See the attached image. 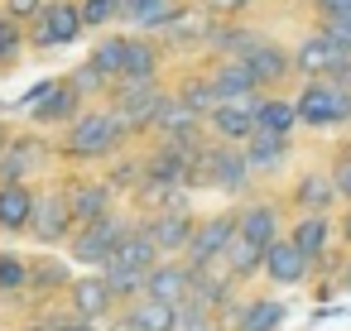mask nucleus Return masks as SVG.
<instances>
[{
	"label": "nucleus",
	"mask_w": 351,
	"mask_h": 331,
	"mask_svg": "<svg viewBox=\"0 0 351 331\" xmlns=\"http://www.w3.org/2000/svg\"><path fill=\"white\" fill-rule=\"evenodd\" d=\"M293 116L303 125H341L351 116V87H337L327 77H308L303 96L293 101Z\"/></svg>",
	"instance_id": "nucleus-1"
},
{
	"label": "nucleus",
	"mask_w": 351,
	"mask_h": 331,
	"mask_svg": "<svg viewBox=\"0 0 351 331\" xmlns=\"http://www.w3.org/2000/svg\"><path fill=\"white\" fill-rule=\"evenodd\" d=\"M125 130L111 120V111H92V116H77L73 130H68V154L73 159H101L111 149H121Z\"/></svg>",
	"instance_id": "nucleus-2"
},
{
	"label": "nucleus",
	"mask_w": 351,
	"mask_h": 331,
	"mask_svg": "<svg viewBox=\"0 0 351 331\" xmlns=\"http://www.w3.org/2000/svg\"><path fill=\"white\" fill-rule=\"evenodd\" d=\"M245 178H250V163H245V154L231 149V144L207 149V154L197 159V173H193V183H212V187H221V192H241Z\"/></svg>",
	"instance_id": "nucleus-3"
},
{
	"label": "nucleus",
	"mask_w": 351,
	"mask_h": 331,
	"mask_svg": "<svg viewBox=\"0 0 351 331\" xmlns=\"http://www.w3.org/2000/svg\"><path fill=\"white\" fill-rule=\"evenodd\" d=\"M125 230H130V226H125L121 216H111V211H101L97 221H82V230L73 235V259H82V264H106L111 250H116V240H121Z\"/></svg>",
	"instance_id": "nucleus-4"
},
{
	"label": "nucleus",
	"mask_w": 351,
	"mask_h": 331,
	"mask_svg": "<svg viewBox=\"0 0 351 331\" xmlns=\"http://www.w3.org/2000/svg\"><path fill=\"white\" fill-rule=\"evenodd\" d=\"M39 29H34V49H63V44H73L77 34H82V15H77V5L73 0H49V5H39Z\"/></svg>",
	"instance_id": "nucleus-5"
},
{
	"label": "nucleus",
	"mask_w": 351,
	"mask_h": 331,
	"mask_svg": "<svg viewBox=\"0 0 351 331\" xmlns=\"http://www.w3.org/2000/svg\"><path fill=\"white\" fill-rule=\"evenodd\" d=\"M236 230V216L231 211H221V216H212V221H193V230H188V240H183V250H188V264L183 269H202V264H212L217 254H221V245H226V235Z\"/></svg>",
	"instance_id": "nucleus-6"
},
{
	"label": "nucleus",
	"mask_w": 351,
	"mask_h": 331,
	"mask_svg": "<svg viewBox=\"0 0 351 331\" xmlns=\"http://www.w3.org/2000/svg\"><path fill=\"white\" fill-rule=\"evenodd\" d=\"M73 211H68V202H63V192H53V197H44V202H34L29 207V230L44 240V245H58V240H68L73 235Z\"/></svg>",
	"instance_id": "nucleus-7"
},
{
	"label": "nucleus",
	"mask_w": 351,
	"mask_h": 331,
	"mask_svg": "<svg viewBox=\"0 0 351 331\" xmlns=\"http://www.w3.org/2000/svg\"><path fill=\"white\" fill-rule=\"evenodd\" d=\"M207 120H212V130L221 135V140H231V144H241L250 130H255V96H236V101H217L212 111H207Z\"/></svg>",
	"instance_id": "nucleus-8"
},
{
	"label": "nucleus",
	"mask_w": 351,
	"mask_h": 331,
	"mask_svg": "<svg viewBox=\"0 0 351 331\" xmlns=\"http://www.w3.org/2000/svg\"><path fill=\"white\" fill-rule=\"evenodd\" d=\"M351 58V49H337V44H327L322 34H313V39H303L298 44V53H289V63H293V72H303V77H327L337 63H346Z\"/></svg>",
	"instance_id": "nucleus-9"
},
{
	"label": "nucleus",
	"mask_w": 351,
	"mask_h": 331,
	"mask_svg": "<svg viewBox=\"0 0 351 331\" xmlns=\"http://www.w3.org/2000/svg\"><path fill=\"white\" fill-rule=\"evenodd\" d=\"M260 269H265L274 283H303L313 264H308V259H303V254H298L289 240H279V235H274V240L260 250Z\"/></svg>",
	"instance_id": "nucleus-10"
},
{
	"label": "nucleus",
	"mask_w": 351,
	"mask_h": 331,
	"mask_svg": "<svg viewBox=\"0 0 351 331\" xmlns=\"http://www.w3.org/2000/svg\"><path fill=\"white\" fill-rule=\"evenodd\" d=\"M145 297H159V302H183L188 297V269L183 264H149L145 269V283H140Z\"/></svg>",
	"instance_id": "nucleus-11"
},
{
	"label": "nucleus",
	"mask_w": 351,
	"mask_h": 331,
	"mask_svg": "<svg viewBox=\"0 0 351 331\" xmlns=\"http://www.w3.org/2000/svg\"><path fill=\"white\" fill-rule=\"evenodd\" d=\"M159 49L149 39H121V82H154Z\"/></svg>",
	"instance_id": "nucleus-12"
},
{
	"label": "nucleus",
	"mask_w": 351,
	"mask_h": 331,
	"mask_svg": "<svg viewBox=\"0 0 351 331\" xmlns=\"http://www.w3.org/2000/svg\"><path fill=\"white\" fill-rule=\"evenodd\" d=\"M327 235H332V221H327V211H303V221H293V235H289V245L313 264V259H322V250H327Z\"/></svg>",
	"instance_id": "nucleus-13"
},
{
	"label": "nucleus",
	"mask_w": 351,
	"mask_h": 331,
	"mask_svg": "<svg viewBox=\"0 0 351 331\" xmlns=\"http://www.w3.org/2000/svg\"><path fill=\"white\" fill-rule=\"evenodd\" d=\"M212 92H217V101H236V96H255L260 82H255V72L245 68V58H226V63L212 72Z\"/></svg>",
	"instance_id": "nucleus-14"
},
{
	"label": "nucleus",
	"mask_w": 351,
	"mask_h": 331,
	"mask_svg": "<svg viewBox=\"0 0 351 331\" xmlns=\"http://www.w3.org/2000/svg\"><path fill=\"white\" fill-rule=\"evenodd\" d=\"M245 68L255 72V82H260V87H269V82H284V77L293 72L289 53H284L279 44H265V39H260V44L245 53Z\"/></svg>",
	"instance_id": "nucleus-15"
},
{
	"label": "nucleus",
	"mask_w": 351,
	"mask_h": 331,
	"mask_svg": "<svg viewBox=\"0 0 351 331\" xmlns=\"http://www.w3.org/2000/svg\"><path fill=\"white\" fill-rule=\"evenodd\" d=\"M188 230H193V216H188V211H159L154 221H145V235L154 240V250H159V254L183 250Z\"/></svg>",
	"instance_id": "nucleus-16"
},
{
	"label": "nucleus",
	"mask_w": 351,
	"mask_h": 331,
	"mask_svg": "<svg viewBox=\"0 0 351 331\" xmlns=\"http://www.w3.org/2000/svg\"><path fill=\"white\" fill-rule=\"evenodd\" d=\"M63 202H68V211H73L77 226H82V221H97L101 211H111V192H106L101 183H73V187L63 192Z\"/></svg>",
	"instance_id": "nucleus-17"
},
{
	"label": "nucleus",
	"mask_w": 351,
	"mask_h": 331,
	"mask_svg": "<svg viewBox=\"0 0 351 331\" xmlns=\"http://www.w3.org/2000/svg\"><path fill=\"white\" fill-rule=\"evenodd\" d=\"M260 250H265V245H255V240H245L241 230H231L217 259L226 264L231 278H250V274H260Z\"/></svg>",
	"instance_id": "nucleus-18"
},
{
	"label": "nucleus",
	"mask_w": 351,
	"mask_h": 331,
	"mask_svg": "<svg viewBox=\"0 0 351 331\" xmlns=\"http://www.w3.org/2000/svg\"><path fill=\"white\" fill-rule=\"evenodd\" d=\"M29 207H34V197H29V187L20 178L0 183V230H25L29 226Z\"/></svg>",
	"instance_id": "nucleus-19"
},
{
	"label": "nucleus",
	"mask_w": 351,
	"mask_h": 331,
	"mask_svg": "<svg viewBox=\"0 0 351 331\" xmlns=\"http://www.w3.org/2000/svg\"><path fill=\"white\" fill-rule=\"evenodd\" d=\"M154 130H164V135H197V125H202V116L197 111H188L178 96H159V106H154V120H149Z\"/></svg>",
	"instance_id": "nucleus-20"
},
{
	"label": "nucleus",
	"mask_w": 351,
	"mask_h": 331,
	"mask_svg": "<svg viewBox=\"0 0 351 331\" xmlns=\"http://www.w3.org/2000/svg\"><path fill=\"white\" fill-rule=\"evenodd\" d=\"M241 154H245L250 168H279V163H284V135H274V130H250V135L241 140Z\"/></svg>",
	"instance_id": "nucleus-21"
},
{
	"label": "nucleus",
	"mask_w": 351,
	"mask_h": 331,
	"mask_svg": "<svg viewBox=\"0 0 351 331\" xmlns=\"http://www.w3.org/2000/svg\"><path fill=\"white\" fill-rule=\"evenodd\" d=\"M236 230H241L245 240H255V245H269V240L279 235V207H269V202L245 207V211L236 216Z\"/></svg>",
	"instance_id": "nucleus-22"
},
{
	"label": "nucleus",
	"mask_w": 351,
	"mask_h": 331,
	"mask_svg": "<svg viewBox=\"0 0 351 331\" xmlns=\"http://www.w3.org/2000/svg\"><path fill=\"white\" fill-rule=\"evenodd\" d=\"M39 101H49V106H34V120H73L82 106V92H73L68 82H49Z\"/></svg>",
	"instance_id": "nucleus-23"
},
{
	"label": "nucleus",
	"mask_w": 351,
	"mask_h": 331,
	"mask_svg": "<svg viewBox=\"0 0 351 331\" xmlns=\"http://www.w3.org/2000/svg\"><path fill=\"white\" fill-rule=\"evenodd\" d=\"M111 288L101 283V278H82V283H73V307H77V317L82 321H97V317H106L111 312Z\"/></svg>",
	"instance_id": "nucleus-24"
},
{
	"label": "nucleus",
	"mask_w": 351,
	"mask_h": 331,
	"mask_svg": "<svg viewBox=\"0 0 351 331\" xmlns=\"http://www.w3.org/2000/svg\"><path fill=\"white\" fill-rule=\"evenodd\" d=\"M293 101L284 96H255V130H274V135H289L293 130Z\"/></svg>",
	"instance_id": "nucleus-25"
},
{
	"label": "nucleus",
	"mask_w": 351,
	"mask_h": 331,
	"mask_svg": "<svg viewBox=\"0 0 351 331\" xmlns=\"http://www.w3.org/2000/svg\"><path fill=\"white\" fill-rule=\"evenodd\" d=\"M111 259H121V264H130V269H149V264L159 259V250H154V240H149L145 226H140V230H125V235L116 240Z\"/></svg>",
	"instance_id": "nucleus-26"
},
{
	"label": "nucleus",
	"mask_w": 351,
	"mask_h": 331,
	"mask_svg": "<svg viewBox=\"0 0 351 331\" xmlns=\"http://www.w3.org/2000/svg\"><path fill=\"white\" fill-rule=\"evenodd\" d=\"M169 326H173V302H159V297H145L121 321V331H169Z\"/></svg>",
	"instance_id": "nucleus-27"
},
{
	"label": "nucleus",
	"mask_w": 351,
	"mask_h": 331,
	"mask_svg": "<svg viewBox=\"0 0 351 331\" xmlns=\"http://www.w3.org/2000/svg\"><path fill=\"white\" fill-rule=\"evenodd\" d=\"M293 202H298L303 211H327V207L337 202V187H332V178H327V173H308V178H298Z\"/></svg>",
	"instance_id": "nucleus-28"
},
{
	"label": "nucleus",
	"mask_w": 351,
	"mask_h": 331,
	"mask_svg": "<svg viewBox=\"0 0 351 331\" xmlns=\"http://www.w3.org/2000/svg\"><path fill=\"white\" fill-rule=\"evenodd\" d=\"M279 321H284V302L265 297V302H250L241 312V326L236 331H279Z\"/></svg>",
	"instance_id": "nucleus-29"
},
{
	"label": "nucleus",
	"mask_w": 351,
	"mask_h": 331,
	"mask_svg": "<svg viewBox=\"0 0 351 331\" xmlns=\"http://www.w3.org/2000/svg\"><path fill=\"white\" fill-rule=\"evenodd\" d=\"M101 283L111 288V297H130V293H140V283H145V269H130V264H121V259H106V274H101Z\"/></svg>",
	"instance_id": "nucleus-30"
},
{
	"label": "nucleus",
	"mask_w": 351,
	"mask_h": 331,
	"mask_svg": "<svg viewBox=\"0 0 351 331\" xmlns=\"http://www.w3.org/2000/svg\"><path fill=\"white\" fill-rule=\"evenodd\" d=\"M207 39H212V44L221 49V53H231V58H245V53H250V49L260 44V34H250V29H231V25L212 29Z\"/></svg>",
	"instance_id": "nucleus-31"
},
{
	"label": "nucleus",
	"mask_w": 351,
	"mask_h": 331,
	"mask_svg": "<svg viewBox=\"0 0 351 331\" xmlns=\"http://www.w3.org/2000/svg\"><path fill=\"white\" fill-rule=\"evenodd\" d=\"M178 101H183L188 111L207 116V111L217 106V92H212V82H202V77H183V82H178Z\"/></svg>",
	"instance_id": "nucleus-32"
},
{
	"label": "nucleus",
	"mask_w": 351,
	"mask_h": 331,
	"mask_svg": "<svg viewBox=\"0 0 351 331\" xmlns=\"http://www.w3.org/2000/svg\"><path fill=\"white\" fill-rule=\"evenodd\" d=\"M34 163V149H29V140H15L10 149H5V159H0V183H15L25 168Z\"/></svg>",
	"instance_id": "nucleus-33"
},
{
	"label": "nucleus",
	"mask_w": 351,
	"mask_h": 331,
	"mask_svg": "<svg viewBox=\"0 0 351 331\" xmlns=\"http://www.w3.org/2000/svg\"><path fill=\"white\" fill-rule=\"evenodd\" d=\"M92 68H97L106 82H116V77H121V39H106V44H97V53H92Z\"/></svg>",
	"instance_id": "nucleus-34"
},
{
	"label": "nucleus",
	"mask_w": 351,
	"mask_h": 331,
	"mask_svg": "<svg viewBox=\"0 0 351 331\" xmlns=\"http://www.w3.org/2000/svg\"><path fill=\"white\" fill-rule=\"evenodd\" d=\"M77 15H82V29H87V25H106V20H116L121 5H116V0H82Z\"/></svg>",
	"instance_id": "nucleus-35"
},
{
	"label": "nucleus",
	"mask_w": 351,
	"mask_h": 331,
	"mask_svg": "<svg viewBox=\"0 0 351 331\" xmlns=\"http://www.w3.org/2000/svg\"><path fill=\"white\" fill-rule=\"evenodd\" d=\"M15 53H20V25L0 15V63H15Z\"/></svg>",
	"instance_id": "nucleus-36"
},
{
	"label": "nucleus",
	"mask_w": 351,
	"mask_h": 331,
	"mask_svg": "<svg viewBox=\"0 0 351 331\" xmlns=\"http://www.w3.org/2000/svg\"><path fill=\"white\" fill-rule=\"evenodd\" d=\"M29 278V269L20 264V259H10V254H0V293H10V288H20Z\"/></svg>",
	"instance_id": "nucleus-37"
},
{
	"label": "nucleus",
	"mask_w": 351,
	"mask_h": 331,
	"mask_svg": "<svg viewBox=\"0 0 351 331\" xmlns=\"http://www.w3.org/2000/svg\"><path fill=\"white\" fill-rule=\"evenodd\" d=\"M332 187H337V197H346L351 202V154H337V163H332Z\"/></svg>",
	"instance_id": "nucleus-38"
},
{
	"label": "nucleus",
	"mask_w": 351,
	"mask_h": 331,
	"mask_svg": "<svg viewBox=\"0 0 351 331\" xmlns=\"http://www.w3.org/2000/svg\"><path fill=\"white\" fill-rule=\"evenodd\" d=\"M68 87H73V92H101V87H106V77L87 63V68H77V72L68 77Z\"/></svg>",
	"instance_id": "nucleus-39"
},
{
	"label": "nucleus",
	"mask_w": 351,
	"mask_h": 331,
	"mask_svg": "<svg viewBox=\"0 0 351 331\" xmlns=\"http://www.w3.org/2000/svg\"><path fill=\"white\" fill-rule=\"evenodd\" d=\"M39 5H44V0H5V15L10 20H34Z\"/></svg>",
	"instance_id": "nucleus-40"
},
{
	"label": "nucleus",
	"mask_w": 351,
	"mask_h": 331,
	"mask_svg": "<svg viewBox=\"0 0 351 331\" xmlns=\"http://www.w3.org/2000/svg\"><path fill=\"white\" fill-rule=\"evenodd\" d=\"M34 283H44V288H58V283H63V269H58V264H44V269H34Z\"/></svg>",
	"instance_id": "nucleus-41"
},
{
	"label": "nucleus",
	"mask_w": 351,
	"mask_h": 331,
	"mask_svg": "<svg viewBox=\"0 0 351 331\" xmlns=\"http://www.w3.org/2000/svg\"><path fill=\"white\" fill-rule=\"evenodd\" d=\"M322 15H351V0H313Z\"/></svg>",
	"instance_id": "nucleus-42"
},
{
	"label": "nucleus",
	"mask_w": 351,
	"mask_h": 331,
	"mask_svg": "<svg viewBox=\"0 0 351 331\" xmlns=\"http://www.w3.org/2000/svg\"><path fill=\"white\" fill-rule=\"evenodd\" d=\"M145 5H159V0H121V15H140Z\"/></svg>",
	"instance_id": "nucleus-43"
},
{
	"label": "nucleus",
	"mask_w": 351,
	"mask_h": 331,
	"mask_svg": "<svg viewBox=\"0 0 351 331\" xmlns=\"http://www.w3.org/2000/svg\"><path fill=\"white\" fill-rule=\"evenodd\" d=\"M63 331H97V321H82V317H77V321H68Z\"/></svg>",
	"instance_id": "nucleus-44"
},
{
	"label": "nucleus",
	"mask_w": 351,
	"mask_h": 331,
	"mask_svg": "<svg viewBox=\"0 0 351 331\" xmlns=\"http://www.w3.org/2000/svg\"><path fill=\"white\" fill-rule=\"evenodd\" d=\"M341 235H346V240H351V211H346V216H341Z\"/></svg>",
	"instance_id": "nucleus-45"
},
{
	"label": "nucleus",
	"mask_w": 351,
	"mask_h": 331,
	"mask_svg": "<svg viewBox=\"0 0 351 331\" xmlns=\"http://www.w3.org/2000/svg\"><path fill=\"white\" fill-rule=\"evenodd\" d=\"M341 283H346V288H351V264H346V269H341Z\"/></svg>",
	"instance_id": "nucleus-46"
},
{
	"label": "nucleus",
	"mask_w": 351,
	"mask_h": 331,
	"mask_svg": "<svg viewBox=\"0 0 351 331\" xmlns=\"http://www.w3.org/2000/svg\"><path fill=\"white\" fill-rule=\"evenodd\" d=\"M25 331H53V326H25Z\"/></svg>",
	"instance_id": "nucleus-47"
},
{
	"label": "nucleus",
	"mask_w": 351,
	"mask_h": 331,
	"mask_svg": "<svg viewBox=\"0 0 351 331\" xmlns=\"http://www.w3.org/2000/svg\"><path fill=\"white\" fill-rule=\"evenodd\" d=\"M346 25H351V15H346Z\"/></svg>",
	"instance_id": "nucleus-48"
},
{
	"label": "nucleus",
	"mask_w": 351,
	"mask_h": 331,
	"mask_svg": "<svg viewBox=\"0 0 351 331\" xmlns=\"http://www.w3.org/2000/svg\"><path fill=\"white\" fill-rule=\"evenodd\" d=\"M0 331H5V326H0Z\"/></svg>",
	"instance_id": "nucleus-49"
},
{
	"label": "nucleus",
	"mask_w": 351,
	"mask_h": 331,
	"mask_svg": "<svg viewBox=\"0 0 351 331\" xmlns=\"http://www.w3.org/2000/svg\"><path fill=\"white\" fill-rule=\"evenodd\" d=\"M116 5H121V0H116Z\"/></svg>",
	"instance_id": "nucleus-50"
},
{
	"label": "nucleus",
	"mask_w": 351,
	"mask_h": 331,
	"mask_svg": "<svg viewBox=\"0 0 351 331\" xmlns=\"http://www.w3.org/2000/svg\"><path fill=\"white\" fill-rule=\"evenodd\" d=\"M346 120H351V116H346Z\"/></svg>",
	"instance_id": "nucleus-51"
}]
</instances>
